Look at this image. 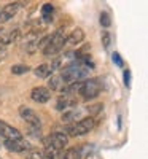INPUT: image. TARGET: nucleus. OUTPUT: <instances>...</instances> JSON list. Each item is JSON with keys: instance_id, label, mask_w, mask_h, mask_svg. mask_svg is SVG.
<instances>
[{"instance_id": "nucleus-1", "label": "nucleus", "mask_w": 148, "mask_h": 159, "mask_svg": "<svg viewBox=\"0 0 148 159\" xmlns=\"http://www.w3.org/2000/svg\"><path fill=\"white\" fill-rule=\"evenodd\" d=\"M91 70H92V64L88 59H76L72 64L65 65L61 72V76L65 84H72V83H78L81 80L88 78Z\"/></svg>"}, {"instance_id": "nucleus-2", "label": "nucleus", "mask_w": 148, "mask_h": 159, "mask_svg": "<svg viewBox=\"0 0 148 159\" xmlns=\"http://www.w3.org/2000/svg\"><path fill=\"white\" fill-rule=\"evenodd\" d=\"M96 126V119L92 116H86V118H81L80 121L70 124L67 127V137H81V135H86L94 129Z\"/></svg>"}, {"instance_id": "nucleus-3", "label": "nucleus", "mask_w": 148, "mask_h": 159, "mask_svg": "<svg viewBox=\"0 0 148 159\" xmlns=\"http://www.w3.org/2000/svg\"><path fill=\"white\" fill-rule=\"evenodd\" d=\"M104 89V81L102 78H86L85 81H81V88H80V92L78 94H81L85 99H94L97 97Z\"/></svg>"}, {"instance_id": "nucleus-4", "label": "nucleus", "mask_w": 148, "mask_h": 159, "mask_svg": "<svg viewBox=\"0 0 148 159\" xmlns=\"http://www.w3.org/2000/svg\"><path fill=\"white\" fill-rule=\"evenodd\" d=\"M65 37L67 35L64 34V30L62 29H58L54 34L51 35L49 43L43 49V54L46 57H54L56 54H59V52L62 51V48L65 46Z\"/></svg>"}, {"instance_id": "nucleus-5", "label": "nucleus", "mask_w": 148, "mask_h": 159, "mask_svg": "<svg viewBox=\"0 0 148 159\" xmlns=\"http://www.w3.org/2000/svg\"><path fill=\"white\" fill-rule=\"evenodd\" d=\"M69 143V137H67L65 132H53L48 137L43 139V145L45 148H49V150H56V151H61L67 147Z\"/></svg>"}, {"instance_id": "nucleus-6", "label": "nucleus", "mask_w": 148, "mask_h": 159, "mask_svg": "<svg viewBox=\"0 0 148 159\" xmlns=\"http://www.w3.org/2000/svg\"><path fill=\"white\" fill-rule=\"evenodd\" d=\"M18 111H19V116L27 123V126H30V127H42V119H40V116L32 108L25 107V105H21Z\"/></svg>"}, {"instance_id": "nucleus-7", "label": "nucleus", "mask_w": 148, "mask_h": 159, "mask_svg": "<svg viewBox=\"0 0 148 159\" xmlns=\"http://www.w3.org/2000/svg\"><path fill=\"white\" fill-rule=\"evenodd\" d=\"M21 5H22L21 2H10V3H7L2 10H0V24L8 22L18 13V10L21 8Z\"/></svg>"}, {"instance_id": "nucleus-8", "label": "nucleus", "mask_w": 148, "mask_h": 159, "mask_svg": "<svg viewBox=\"0 0 148 159\" xmlns=\"http://www.w3.org/2000/svg\"><path fill=\"white\" fill-rule=\"evenodd\" d=\"M30 99L35 103H46L51 99V91L45 86H35L30 91Z\"/></svg>"}, {"instance_id": "nucleus-9", "label": "nucleus", "mask_w": 148, "mask_h": 159, "mask_svg": "<svg viewBox=\"0 0 148 159\" xmlns=\"http://www.w3.org/2000/svg\"><path fill=\"white\" fill-rule=\"evenodd\" d=\"M3 147L10 151H16V153H25L27 150H32L30 143L25 142L24 139H21V140H5Z\"/></svg>"}, {"instance_id": "nucleus-10", "label": "nucleus", "mask_w": 148, "mask_h": 159, "mask_svg": "<svg viewBox=\"0 0 148 159\" xmlns=\"http://www.w3.org/2000/svg\"><path fill=\"white\" fill-rule=\"evenodd\" d=\"M81 115H83V110L78 108V107H72V108H67L65 111H62V116H61V121L62 123H76V119L80 121L81 119Z\"/></svg>"}, {"instance_id": "nucleus-11", "label": "nucleus", "mask_w": 148, "mask_h": 159, "mask_svg": "<svg viewBox=\"0 0 148 159\" xmlns=\"http://www.w3.org/2000/svg\"><path fill=\"white\" fill-rule=\"evenodd\" d=\"M83 40H85V32H83V29L76 27V29H73V30L70 32V35L65 37V45L75 46V45H80Z\"/></svg>"}, {"instance_id": "nucleus-12", "label": "nucleus", "mask_w": 148, "mask_h": 159, "mask_svg": "<svg viewBox=\"0 0 148 159\" xmlns=\"http://www.w3.org/2000/svg\"><path fill=\"white\" fill-rule=\"evenodd\" d=\"M73 105H76V99L72 96H61L56 102V110L58 111H65L67 108H72Z\"/></svg>"}, {"instance_id": "nucleus-13", "label": "nucleus", "mask_w": 148, "mask_h": 159, "mask_svg": "<svg viewBox=\"0 0 148 159\" xmlns=\"http://www.w3.org/2000/svg\"><path fill=\"white\" fill-rule=\"evenodd\" d=\"M64 86H65V83H64V80H62L61 73L51 75L49 81H48V89H49V91H61Z\"/></svg>"}, {"instance_id": "nucleus-14", "label": "nucleus", "mask_w": 148, "mask_h": 159, "mask_svg": "<svg viewBox=\"0 0 148 159\" xmlns=\"http://www.w3.org/2000/svg\"><path fill=\"white\" fill-rule=\"evenodd\" d=\"M34 73H35L38 78H48V76L53 73V70H51V65H49V64H40L38 67L34 69Z\"/></svg>"}, {"instance_id": "nucleus-15", "label": "nucleus", "mask_w": 148, "mask_h": 159, "mask_svg": "<svg viewBox=\"0 0 148 159\" xmlns=\"http://www.w3.org/2000/svg\"><path fill=\"white\" fill-rule=\"evenodd\" d=\"M53 11H54V7L51 3H45L42 8V18L45 22H51L53 21Z\"/></svg>"}, {"instance_id": "nucleus-16", "label": "nucleus", "mask_w": 148, "mask_h": 159, "mask_svg": "<svg viewBox=\"0 0 148 159\" xmlns=\"http://www.w3.org/2000/svg\"><path fill=\"white\" fill-rule=\"evenodd\" d=\"M81 157H83L81 148H70L65 151V159H81Z\"/></svg>"}, {"instance_id": "nucleus-17", "label": "nucleus", "mask_w": 148, "mask_h": 159, "mask_svg": "<svg viewBox=\"0 0 148 159\" xmlns=\"http://www.w3.org/2000/svg\"><path fill=\"white\" fill-rule=\"evenodd\" d=\"M27 72H30V67H29V65H25V64H16V65H13V67H11V73L13 75H24Z\"/></svg>"}, {"instance_id": "nucleus-18", "label": "nucleus", "mask_w": 148, "mask_h": 159, "mask_svg": "<svg viewBox=\"0 0 148 159\" xmlns=\"http://www.w3.org/2000/svg\"><path fill=\"white\" fill-rule=\"evenodd\" d=\"M37 49H38V38L34 37V38H30L29 42L25 43V51H27L29 54H34Z\"/></svg>"}, {"instance_id": "nucleus-19", "label": "nucleus", "mask_w": 148, "mask_h": 159, "mask_svg": "<svg viewBox=\"0 0 148 159\" xmlns=\"http://www.w3.org/2000/svg\"><path fill=\"white\" fill-rule=\"evenodd\" d=\"M24 154H25V159H45L43 151L40 150H27Z\"/></svg>"}, {"instance_id": "nucleus-20", "label": "nucleus", "mask_w": 148, "mask_h": 159, "mask_svg": "<svg viewBox=\"0 0 148 159\" xmlns=\"http://www.w3.org/2000/svg\"><path fill=\"white\" fill-rule=\"evenodd\" d=\"M102 107H104L102 103H94V105H89V107L86 108V111L89 113L88 116H92V118H94V115H97V113H100V111H102Z\"/></svg>"}, {"instance_id": "nucleus-21", "label": "nucleus", "mask_w": 148, "mask_h": 159, "mask_svg": "<svg viewBox=\"0 0 148 159\" xmlns=\"http://www.w3.org/2000/svg\"><path fill=\"white\" fill-rule=\"evenodd\" d=\"M99 21H100V25H102V27H110V25H112L110 15H109V13H105V11H102V13H100Z\"/></svg>"}, {"instance_id": "nucleus-22", "label": "nucleus", "mask_w": 148, "mask_h": 159, "mask_svg": "<svg viewBox=\"0 0 148 159\" xmlns=\"http://www.w3.org/2000/svg\"><path fill=\"white\" fill-rule=\"evenodd\" d=\"M27 134L32 135V137H35V139H42V129H40V127H30V126H27Z\"/></svg>"}, {"instance_id": "nucleus-23", "label": "nucleus", "mask_w": 148, "mask_h": 159, "mask_svg": "<svg viewBox=\"0 0 148 159\" xmlns=\"http://www.w3.org/2000/svg\"><path fill=\"white\" fill-rule=\"evenodd\" d=\"M102 43H104V48H109L110 43H112V37H110V34L107 30L102 32Z\"/></svg>"}, {"instance_id": "nucleus-24", "label": "nucleus", "mask_w": 148, "mask_h": 159, "mask_svg": "<svg viewBox=\"0 0 148 159\" xmlns=\"http://www.w3.org/2000/svg\"><path fill=\"white\" fill-rule=\"evenodd\" d=\"M112 61L118 65V67H123V65H124L123 59H121V56H119V52H113V54H112Z\"/></svg>"}, {"instance_id": "nucleus-25", "label": "nucleus", "mask_w": 148, "mask_h": 159, "mask_svg": "<svg viewBox=\"0 0 148 159\" xmlns=\"http://www.w3.org/2000/svg\"><path fill=\"white\" fill-rule=\"evenodd\" d=\"M124 84L127 88L131 86V72L129 70H124Z\"/></svg>"}, {"instance_id": "nucleus-26", "label": "nucleus", "mask_w": 148, "mask_h": 159, "mask_svg": "<svg viewBox=\"0 0 148 159\" xmlns=\"http://www.w3.org/2000/svg\"><path fill=\"white\" fill-rule=\"evenodd\" d=\"M7 52H8L7 46H5V45H2V43H0V59H3V57L7 56Z\"/></svg>"}, {"instance_id": "nucleus-27", "label": "nucleus", "mask_w": 148, "mask_h": 159, "mask_svg": "<svg viewBox=\"0 0 148 159\" xmlns=\"http://www.w3.org/2000/svg\"><path fill=\"white\" fill-rule=\"evenodd\" d=\"M3 126H5V121H2V119H0V130H2Z\"/></svg>"}, {"instance_id": "nucleus-28", "label": "nucleus", "mask_w": 148, "mask_h": 159, "mask_svg": "<svg viewBox=\"0 0 148 159\" xmlns=\"http://www.w3.org/2000/svg\"><path fill=\"white\" fill-rule=\"evenodd\" d=\"M3 142H5V140H3L2 137H0V148H2V147H3Z\"/></svg>"}, {"instance_id": "nucleus-29", "label": "nucleus", "mask_w": 148, "mask_h": 159, "mask_svg": "<svg viewBox=\"0 0 148 159\" xmlns=\"http://www.w3.org/2000/svg\"><path fill=\"white\" fill-rule=\"evenodd\" d=\"M0 159H2V157H0Z\"/></svg>"}]
</instances>
